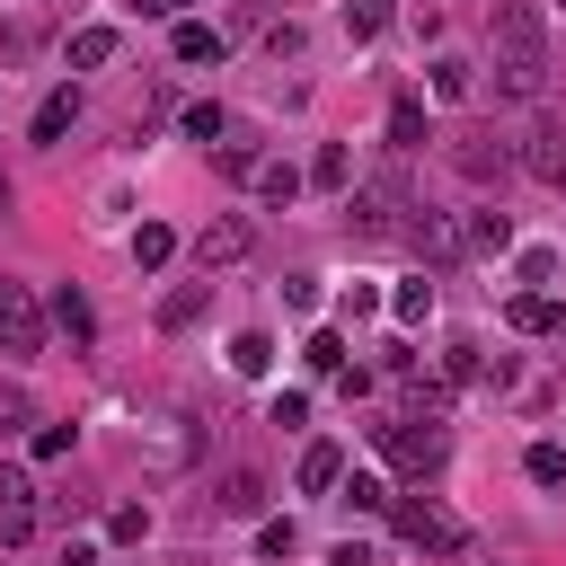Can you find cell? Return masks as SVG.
<instances>
[{
	"label": "cell",
	"instance_id": "cell-1",
	"mask_svg": "<svg viewBox=\"0 0 566 566\" xmlns=\"http://www.w3.org/2000/svg\"><path fill=\"white\" fill-rule=\"evenodd\" d=\"M371 433H380V451H389L407 478H433V469L451 460V433H442L433 416H389V424H371Z\"/></svg>",
	"mask_w": 566,
	"mask_h": 566
},
{
	"label": "cell",
	"instance_id": "cell-2",
	"mask_svg": "<svg viewBox=\"0 0 566 566\" xmlns=\"http://www.w3.org/2000/svg\"><path fill=\"white\" fill-rule=\"evenodd\" d=\"M345 212H354V230L363 239H389V230H407V186L398 177H363V186H345Z\"/></svg>",
	"mask_w": 566,
	"mask_h": 566
},
{
	"label": "cell",
	"instance_id": "cell-3",
	"mask_svg": "<svg viewBox=\"0 0 566 566\" xmlns=\"http://www.w3.org/2000/svg\"><path fill=\"white\" fill-rule=\"evenodd\" d=\"M486 27H495V62H548V27L531 0H495Z\"/></svg>",
	"mask_w": 566,
	"mask_h": 566
},
{
	"label": "cell",
	"instance_id": "cell-4",
	"mask_svg": "<svg viewBox=\"0 0 566 566\" xmlns=\"http://www.w3.org/2000/svg\"><path fill=\"white\" fill-rule=\"evenodd\" d=\"M0 354H44V301L27 283H0Z\"/></svg>",
	"mask_w": 566,
	"mask_h": 566
},
{
	"label": "cell",
	"instance_id": "cell-5",
	"mask_svg": "<svg viewBox=\"0 0 566 566\" xmlns=\"http://www.w3.org/2000/svg\"><path fill=\"white\" fill-rule=\"evenodd\" d=\"M35 522H44V495H35V478H27V469H0V539L18 548V539H35Z\"/></svg>",
	"mask_w": 566,
	"mask_h": 566
},
{
	"label": "cell",
	"instance_id": "cell-6",
	"mask_svg": "<svg viewBox=\"0 0 566 566\" xmlns=\"http://www.w3.org/2000/svg\"><path fill=\"white\" fill-rule=\"evenodd\" d=\"M248 248H256V230H248L239 212H212V221H203V239H195V265H203V274H221V265H239Z\"/></svg>",
	"mask_w": 566,
	"mask_h": 566
},
{
	"label": "cell",
	"instance_id": "cell-7",
	"mask_svg": "<svg viewBox=\"0 0 566 566\" xmlns=\"http://www.w3.org/2000/svg\"><path fill=\"white\" fill-rule=\"evenodd\" d=\"M389 531H398L407 548H433V557H442V548H460V522H451V513H433V504H389Z\"/></svg>",
	"mask_w": 566,
	"mask_h": 566
},
{
	"label": "cell",
	"instance_id": "cell-8",
	"mask_svg": "<svg viewBox=\"0 0 566 566\" xmlns=\"http://www.w3.org/2000/svg\"><path fill=\"white\" fill-rule=\"evenodd\" d=\"M407 248H416L424 265H451V256H469V230L442 221V212H416V221H407Z\"/></svg>",
	"mask_w": 566,
	"mask_h": 566
},
{
	"label": "cell",
	"instance_id": "cell-9",
	"mask_svg": "<svg viewBox=\"0 0 566 566\" xmlns=\"http://www.w3.org/2000/svg\"><path fill=\"white\" fill-rule=\"evenodd\" d=\"M504 327H513V336H557V327H566V301H548V292H513Z\"/></svg>",
	"mask_w": 566,
	"mask_h": 566
},
{
	"label": "cell",
	"instance_id": "cell-10",
	"mask_svg": "<svg viewBox=\"0 0 566 566\" xmlns=\"http://www.w3.org/2000/svg\"><path fill=\"white\" fill-rule=\"evenodd\" d=\"M522 168H531L539 186H566V133H557V124H539V133L522 142Z\"/></svg>",
	"mask_w": 566,
	"mask_h": 566
},
{
	"label": "cell",
	"instance_id": "cell-11",
	"mask_svg": "<svg viewBox=\"0 0 566 566\" xmlns=\"http://www.w3.org/2000/svg\"><path fill=\"white\" fill-rule=\"evenodd\" d=\"M44 318H53V327H62V336H71V345H88V336H97V310H88V292H80V283H62V292H53V310H44Z\"/></svg>",
	"mask_w": 566,
	"mask_h": 566
},
{
	"label": "cell",
	"instance_id": "cell-12",
	"mask_svg": "<svg viewBox=\"0 0 566 566\" xmlns=\"http://www.w3.org/2000/svg\"><path fill=\"white\" fill-rule=\"evenodd\" d=\"M71 124H80V88H53V97H44V106H35V124H27V133H35V142H44V150H53V142H62V133H71Z\"/></svg>",
	"mask_w": 566,
	"mask_h": 566
},
{
	"label": "cell",
	"instance_id": "cell-13",
	"mask_svg": "<svg viewBox=\"0 0 566 566\" xmlns=\"http://www.w3.org/2000/svg\"><path fill=\"white\" fill-rule=\"evenodd\" d=\"M460 230H469V256H504V248H513V221H504L495 203H478Z\"/></svg>",
	"mask_w": 566,
	"mask_h": 566
},
{
	"label": "cell",
	"instance_id": "cell-14",
	"mask_svg": "<svg viewBox=\"0 0 566 566\" xmlns=\"http://www.w3.org/2000/svg\"><path fill=\"white\" fill-rule=\"evenodd\" d=\"M327 486H345V451L336 442H310L301 451V495H327Z\"/></svg>",
	"mask_w": 566,
	"mask_h": 566
},
{
	"label": "cell",
	"instance_id": "cell-15",
	"mask_svg": "<svg viewBox=\"0 0 566 566\" xmlns=\"http://www.w3.org/2000/svg\"><path fill=\"white\" fill-rule=\"evenodd\" d=\"M212 504H221V513H230V522H248V513H265V478H256V469H230V478H221V495H212Z\"/></svg>",
	"mask_w": 566,
	"mask_h": 566
},
{
	"label": "cell",
	"instance_id": "cell-16",
	"mask_svg": "<svg viewBox=\"0 0 566 566\" xmlns=\"http://www.w3.org/2000/svg\"><path fill=\"white\" fill-rule=\"evenodd\" d=\"M451 168L486 186V177H504V168H513V150H504V142H460V150H451Z\"/></svg>",
	"mask_w": 566,
	"mask_h": 566
},
{
	"label": "cell",
	"instance_id": "cell-17",
	"mask_svg": "<svg viewBox=\"0 0 566 566\" xmlns=\"http://www.w3.org/2000/svg\"><path fill=\"white\" fill-rule=\"evenodd\" d=\"M310 186H318V195H345V186H354V150H345V142H318V159H310Z\"/></svg>",
	"mask_w": 566,
	"mask_h": 566
},
{
	"label": "cell",
	"instance_id": "cell-18",
	"mask_svg": "<svg viewBox=\"0 0 566 566\" xmlns=\"http://www.w3.org/2000/svg\"><path fill=\"white\" fill-rule=\"evenodd\" d=\"M248 186H256L265 203H292V195L310 186V168H292V159H256V177H248Z\"/></svg>",
	"mask_w": 566,
	"mask_h": 566
},
{
	"label": "cell",
	"instance_id": "cell-19",
	"mask_svg": "<svg viewBox=\"0 0 566 566\" xmlns=\"http://www.w3.org/2000/svg\"><path fill=\"white\" fill-rule=\"evenodd\" d=\"M230 371H239V380H265V371H274V336H265V327L230 336Z\"/></svg>",
	"mask_w": 566,
	"mask_h": 566
},
{
	"label": "cell",
	"instance_id": "cell-20",
	"mask_svg": "<svg viewBox=\"0 0 566 566\" xmlns=\"http://www.w3.org/2000/svg\"><path fill=\"white\" fill-rule=\"evenodd\" d=\"M168 53H177V62H186V71H203V62H221V35H212V27H203V18H186V27H177V44H168Z\"/></svg>",
	"mask_w": 566,
	"mask_h": 566
},
{
	"label": "cell",
	"instance_id": "cell-21",
	"mask_svg": "<svg viewBox=\"0 0 566 566\" xmlns=\"http://www.w3.org/2000/svg\"><path fill=\"white\" fill-rule=\"evenodd\" d=\"M389 150H424V97H389Z\"/></svg>",
	"mask_w": 566,
	"mask_h": 566
},
{
	"label": "cell",
	"instance_id": "cell-22",
	"mask_svg": "<svg viewBox=\"0 0 566 566\" xmlns=\"http://www.w3.org/2000/svg\"><path fill=\"white\" fill-rule=\"evenodd\" d=\"M168 256H177V230H168V221H142V230H133V265H142V274H159Z\"/></svg>",
	"mask_w": 566,
	"mask_h": 566
},
{
	"label": "cell",
	"instance_id": "cell-23",
	"mask_svg": "<svg viewBox=\"0 0 566 566\" xmlns=\"http://www.w3.org/2000/svg\"><path fill=\"white\" fill-rule=\"evenodd\" d=\"M115 62V27H80L71 35V71H106Z\"/></svg>",
	"mask_w": 566,
	"mask_h": 566
},
{
	"label": "cell",
	"instance_id": "cell-24",
	"mask_svg": "<svg viewBox=\"0 0 566 566\" xmlns=\"http://www.w3.org/2000/svg\"><path fill=\"white\" fill-rule=\"evenodd\" d=\"M548 88V62H495V97H539Z\"/></svg>",
	"mask_w": 566,
	"mask_h": 566
},
{
	"label": "cell",
	"instance_id": "cell-25",
	"mask_svg": "<svg viewBox=\"0 0 566 566\" xmlns=\"http://www.w3.org/2000/svg\"><path fill=\"white\" fill-rule=\"evenodd\" d=\"M389 310H398V327H424V318H433V283H424V274H407V283L389 292Z\"/></svg>",
	"mask_w": 566,
	"mask_h": 566
},
{
	"label": "cell",
	"instance_id": "cell-26",
	"mask_svg": "<svg viewBox=\"0 0 566 566\" xmlns=\"http://www.w3.org/2000/svg\"><path fill=\"white\" fill-rule=\"evenodd\" d=\"M522 469H531V486H566V442H531Z\"/></svg>",
	"mask_w": 566,
	"mask_h": 566
},
{
	"label": "cell",
	"instance_id": "cell-27",
	"mask_svg": "<svg viewBox=\"0 0 566 566\" xmlns=\"http://www.w3.org/2000/svg\"><path fill=\"white\" fill-rule=\"evenodd\" d=\"M336 504H354V513H389V504H398V495H389V486H380V478H371V469H354V478H345V495H336Z\"/></svg>",
	"mask_w": 566,
	"mask_h": 566
},
{
	"label": "cell",
	"instance_id": "cell-28",
	"mask_svg": "<svg viewBox=\"0 0 566 566\" xmlns=\"http://www.w3.org/2000/svg\"><path fill=\"white\" fill-rule=\"evenodd\" d=\"M186 142H203V150H212V142H230V115H221L212 97H203V106H186Z\"/></svg>",
	"mask_w": 566,
	"mask_h": 566
},
{
	"label": "cell",
	"instance_id": "cell-29",
	"mask_svg": "<svg viewBox=\"0 0 566 566\" xmlns=\"http://www.w3.org/2000/svg\"><path fill=\"white\" fill-rule=\"evenodd\" d=\"M203 318V283H177L168 301H159V327H195Z\"/></svg>",
	"mask_w": 566,
	"mask_h": 566
},
{
	"label": "cell",
	"instance_id": "cell-30",
	"mask_svg": "<svg viewBox=\"0 0 566 566\" xmlns=\"http://www.w3.org/2000/svg\"><path fill=\"white\" fill-rule=\"evenodd\" d=\"M301 354H310V371H327V380L345 371V336H336V327H318V336H310Z\"/></svg>",
	"mask_w": 566,
	"mask_h": 566
},
{
	"label": "cell",
	"instance_id": "cell-31",
	"mask_svg": "<svg viewBox=\"0 0 566 566\" xmlns=\"http://www.w3.org/2000/svg\"><path fill=\"white\" fill-rule=\"evenodd\" d=\"M442 380H451V389L486 380V354H478V345H451V354H442Z\"/></svg>",
	"mask_w": 566,
	"mask_h": 566
},
{
	"label": "cell",
	"instance_id": "cell-32",
	"mask_svg": "<svg viewBox=\"0 0 566 566\" xmlns=\"http://www.w3.org/2000/svg\"><path fill=\"white\" fill-rule=\"evenodd\" d=\"M469 88H478V80H469V62H433V97H442V106H460Z\"/></svg>",
	"mask_w": 566,
	"mask_h": 566
},
{
	"label": "cell",
	"instance_id": "cell-33",
	"mask_svg": "<svg viewBox=\"0 0 566 566\" xmlns=\"http://www.w3.org/2000/svg\"><path fill=\"white\" fill-rule=\"evenodd\" d=\"M142 531H150V513H142V504H115V513H106V539H115V548H133Z\"/></svg>",
	"mask_w": 566,
	"mask_h": 566
},
{
	"label": "cell",
	"instance_id": "cell-34",
	"mask_svg": "<svg viewBox=\"0 0 566 566\" xmlns=\"http://www.w3.org/2000/svg\"><path fill=\"white\" fill-rule=\"evenodd\" d=\"M212 168H221V177H256V150H248V142H212Z\"/></svg>",
	"mask_w": 566,
	"mask_h": 566
},
{
	"label": "cell",
	"instance_id": "cell-35",
	"mask_svg": "<svg viewBox=\"0 0 566 566\" xmlns=\"http://www.w3.org/2000/svg\"><path fill=\"white\" fill-rule=\"evenodd\" d=\"M283 301L292 310H318V274H283Z\"/></svg>",
	"mask_w": 566,
	"mask_h": 566
},
{
	"label": "cell",
	"instance_id": "cell-36",
	"mask_svg": "<svg viewBox=\"0 0 566 566\" xmlns=\"http://www.w3.org/2000/svg\"><path fill=\"white\" fill-rule=\"evenodd\" d=\"M71 451V424H35V460H62Z\"/></svg>",
	"mask_w": 566,
	"mask_h": 566
},
{
	"label": "cell",
	"instance_id": "cell-37",
	"mask_svg": "<svg viewBox=\"0 0 566 566\" xmlns=\"http://www.w3.org/2000/svg\"><path fill=\"white\" fill-rule=\"evenodd\" d=\"M389 27V0H354V35H380Z\"/></svg>",
	"mask_w": 566,
	"mask_h": 566
},
{
	"label": "cell",
	"instance_id": "cell-38",
	"mask_svg": "<svg viewBox=\"0 0 566 566\" xmlns=\"http://www.w3.org/2000/svg\"><path fill=\"white\" fill-rule=\"evenodd\" d=\"M327 566H380V557H371V539H336V548H327Z\"/></svg>",
	"mask_w": 566,
	"mask_h": 566
},
{
	"label": "cell",
	"instance_id": "cell-39",
	"mask_svg": "<svg viewBox=\"0 0 566 566\" xmlns=\"http://www.w3.org/2000/svg\"><path fill=\"white\" fill-rule=\"evenodd\" d=\"M62 566H97V548H80V539H71V548H62Z\"/></svg>",
	"mask_w": 566,
	"mask_h": 566
},
{
	"label": "cell",
	"instance_id": "cell-40",
	"mask_svg": "<svg viewBox=\"0 0 566 566\" xmlns=\"http://www.w3.org/2000/svg\"><path fill=\"white\" fill-rule=\"evenodd\" d=\"M177 9H186V0H142V18H177Z\"/></svg>",
	"mask_w": 566,
	"mask_h": 566
},
{
	"label": "cell",
	"instance_id": "cell-41",
	"mask_svg": "<svg viewBox=\"0 0 566 566\" xmlns=\"http://www.w3.org/2000/svg\"><path fill=\"white\" fill-rule=\"evenodd\" d=\"M0 212H9V186H0Z\"/></svg>",
	"mask_w": 566,
	"mask_h": 566
}]
</instances>
